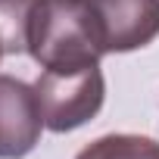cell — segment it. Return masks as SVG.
<instances>
[{
	"mask_svg": "<svg viewBox=\"0 0 159 159\" xmlns=\"http://www.w3.org/2000/svg\"><path fill=\"white\" fill-rule=\"evenodd\" d=\"M106 53H128L159 38V0H94Z\"/></svg>",
	"mask_w": 159,
	"mask_h": 159,
	"instance_id": "4",
	"label": "cell"
},
{
	"mask_svg": "<svg viewBox=\"0 0 159 159\" xmlns=\"http://www.w3.org/2000/svg\"><path fill=\"white\" fill-rule=\"evenodd\" d=\"M38 0H0V34H3L7 56L28 50V31Z\"/></svg>",
	"mask_w": 159,
	"mask_h": 159,
	"instance_id": "6",
	"label": "cell"
},
{
	"mask_svg": "<svg viewBox=\"0 0 159 159\" xmlns=\"http://www.w3.org/2000/svg\"><path fill=\"white\" fill-rule=\"evenodd\" d=\"M38 103L44 112V125L56 134L75 131L91 122L106 97V81L100 62L75 66V69H44L34 81Z\"/></svg>",
	"mask_w": 159,
	"mask_h": 159,
	"instance_id": "2",
	"label": "cell"
},
{
	"mask_svg": "<svg viewBox=\"0 0 159 159\" xmlns=\"http://www.w3.org/2000/svg\"><path fill=\"white\" fill-rule=\"evenodd\" d=\"M75 159H159V143L140 134H106L88 143Z\"/></svg>",
	"mask_w": 159,
	"mask_h": 159,
	"instance_id": "5",
	"label": "cell"
},
{
	"mask_svg": "<svg viewBox=\"0 0 159 159\" xmlns=\"http://www.w3.org/2000/svg\"><path fill=\"white\" fill-rule=\"evenodd\" d=\"M38 91L22 78L0 75V159L28 156L44 131Z\"/></svg>",
	"mask_w": 159,
	"mask_h": 159,
	"instance_id": "3",
	"label": "cell"
},
{
	"mask_svg": "<svg viewBox=\"0 0 159 159\" xmlns=\"http://www.w3.org/2000/svg\"><path fill=\"white\" fill-rule=\"evenodd\" d=\"M28 53L41 69L94 66L106 53L94 0H38Z\"/></svg>",
	"mask_w": 159,
	"mask_h": 159,
	"instance_id": "1",
	"label": "cell"
},
{
	"mask_svg": "<svg viewBox=\"0 0 159 159\" xmlns=\"http://www.w3.org/2000/svg\"><path fill=\"white\" fill-rule=\"evenodd\" d=\"M7 56V47H3V34H0V59Z\"/></svg>",
	"mask_w": 159,
	"mask_h": 159,
	"instance_id": "7",
	"label": "cell"
}]
</instances>
